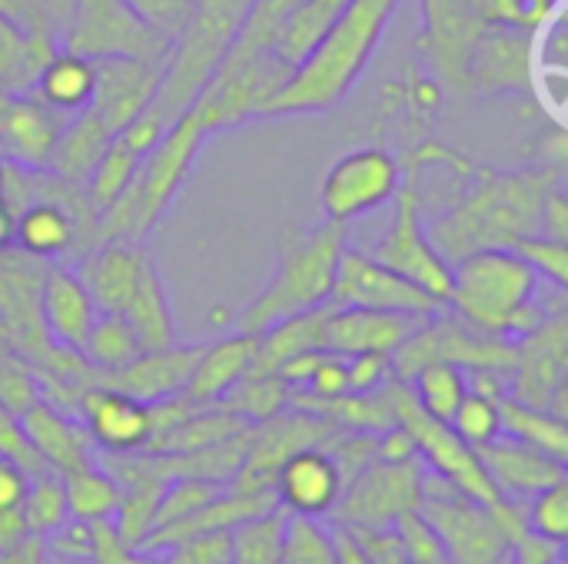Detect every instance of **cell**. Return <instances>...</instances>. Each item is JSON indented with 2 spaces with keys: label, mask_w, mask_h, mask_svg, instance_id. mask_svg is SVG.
<instances>
[{
  "label": "cell",
  "mask_w": 568,
  "mask_h": 564,
  "mask_svg": "<svg viewBox=\"0 0 568 564\" xmlns=\"http://www.w3.org/2000/svg\"><path fill=\"white\" fill-rule=\"evenodd\" d=\"M503 402V399H499ZM499 402L489 399V396H479V392H466V399L459 402L456 416L449 419L453 432L469 442L473 449H483L489 445L493 439L503 435V422H499Z\"/></svg>",
  "instance_id": "43"
},
{
  "label": "cell",
  "mask_w": 568,
  "mask_h": 564,
  "mask_svg": "<svg viewBox=\"0 0 568 564\" xmlns=\"http://www.w3.org/2000/svg\"><path fill=\"white\" fill-rule=\"evenodd\" d=\"M90 564H150L140 552H133L110 522H93V555Z\"/></svg>",
  "instance_id": "55"
},
{
  "label": "cell",
  "mask_w": 568,
  "mask_h": 564,
  "mask_svg": "<svg viewBox=\"0 0 568 564\" xmlns=\"http://www.w3.org/2000/svg\"><path fill=\"white\" fill-rule=\"evenodd\" d=\"M329 302L300 316H290L276 326H270L266 332L256 336V362L250 372H276L283 362H290L293 356L303 352H316L326 349V319H329Z\"/></svg>",
  "instance_id": "31"
},
{
  "label": "cell",
  "mask_w": 568,
  "mask_h": 564,
  "mask_svg": "<svg viewBox=\"0 0 568 564\" xmlns=\"http://www.w3.org/2000/svg\"><path fill=\"white\" fill-rule=\"evenodd\" d=\"M27 485H30V472L20 462L0 455V512L3 509H20L23 495H27Z\"/></svg>",
  "instance_id": "56"
},
{
  "label": "cell",
  "mask_w": 568,
  "mask_h": 564,
  "mask_svg": "<svg viewBox=\"0 0 568 564\" xmlns=\"http://www.w3.org/2000/svg\"><path fill=\"white\" fill-rule=\"evenodd\" d=\"M476 186L453 209H446L429 229L433 246L456 263L466 253L513 246L523 236H536L542 226V206L559 186L552 166L499 173L476 166Z\"/></svg>",
  "instance_id": "2"
},
{
  "label": "cell",
  "mask_w": 568,
  "mask_h": 564,
  "mask_svg": "<svg viewBox=\"0 0 568 564\" xmlns=\"http://www.w3.org/2000/svg\"><path fill=\"white\" fill-rule=\"evenodd\" d=\"M293 392H306V396H316V399H336V396H346V356H336V352H320L310 379L303 382V389H293Z\"/></svg>",
  "instance_id": "53"
},
{
  "label": "cell",
  "mask_w": 568,
  "mask_h": 564,
  "mask_svg": "<svg viewBox=\"0 0 568 564\" xmlns=\"http://www.w3.org/2000/svg\"><path fill=\"white\" fill-rule=\"evenodd\" d=\"M33 402H40L37 369L20 352L0 342V406L20 419Z\"/></svg>",
  "instance_id": "42"
},
{
  "label": "cell",
  "mask_w": 568,
  "mask_h": 564,
  "mask_svg": "<svg viewBox=\"0 0 568 564\" xmlns=\"http://www.w3.org/2000/svg\"><path fill=\"white\" fill-rule=\"evenodd\" d=\"M40 263L17 246L0 249V342L30 366H40L57 349L40 326V286L47 273Z\"/></svg>",
  "instance_id": "15"
},
{
  "label": "cell",
  "mask_w": 568,
  "mask_h": 564,
  "mask_svg": "<svg viewBox=\"0 0 568 564\" xmlns=\"http://www.w3.org/2000/svg\"><path fill=\"white\" fill-rule=\"evenodd\" d=\"M389 379H396L389 356H383V352L346 356V389L349 392H376Z\"/></svg>",
  "instance_id": "52"
},
{
  "label": "cell",
  "mask_w": 568,
  "mask_h": 564,
  "mask_svg": "<svg viewBox=\"0 0 568 564\" xmlns=\"http://www.w3.org/2000/svg\"><path fill=\"white\" fill-rule=\"evenodd\" d=\"M143 558H146V555H143ZM150 564H160V562H153V558H150Z\"/></svg>",
  "instance_id": "62"
},
{
  "label": "cell",
  "mask_w": 568,
  "mask_h": 564,
  "mask_svg": "<svg viewBox=\"0 0 568 564\" xmlns=\"http://www.w3.org/2000/svg\"><path fill=\"white\" fill-rule=\"evenodd\" d=\"M423 519L436 529L449 564H503L509 545L493 522L489 505L473 502L436 472H423Z\"/></svg>",
  "instance_id": "7"
},
{
  "label": "cell",
  "mask_w": 568,
  "mask_h": 564,
  "mask_svg": "<svg viewBox=\"0 0 568 564\" xmlns=\"http://www.w3.org/2000/svg\"><path fill=\"white\" fill-rule=\"evenodd\" d=\"M210 130L190 106L170 130L150 146L130 180V186L97 216V243L103 239H126L143 243L166 216L173 199L180 196L183 183L190 180Z\"/></svg>",
  "instance_id": "5"
},
{
  "label": "cell",
  "mask_w": 568,
  "mask_h": 564,
  "mask_svg": "<svg viewBox=\"0 0 568 564\" xmlns=\"http://www.w3.org/2000/svg\"><path fill=\"white\" fill-rule=\"evenodd\" d=\"M290 512L273 509L233 529V564H283Z\"/></svg>",
  "instance_id": "39"
},
{
  "label": "cell",
  "mask_w": 568,
  "mask_h": 564,
  "mask_svg": "<svg viewBox=\"0 0 568 564\" xmlns=\"http://www.w3.org/2000/svg\"><path fill=\"white\" fill-rule=\"evenodd\" d=\"M393 203H396L393 219L369 253L389 269H396L399 276H406L409 283H416L419 289H426L429 296H436L439 302H446L453 283V263L429 239L419 183L413 180L409 186H399Z\"/></svg>",
  "instance_id": "11"
},
{
  "label": "cell",
  "mask_w": 568,
  "mask_h": 564,
  "mask_svg": "<svg viewBox=\"0 0 568 564\" xmlns=\"http://www.w3.org/2000/svg\"><path fill=\"white\" fill-rule=\"evenodd\" d=\"M23 522H27V532L37 535V539H47L53 535L60 525L70 522V509H67V492H63V479L53 475V472H37L30 475V485H27V495H23Z\"/></svg>",
  "instance_id": "41"
},
{
  "label": "cell",
  "mask_w": 568,
  "mask_h": 564,
  "mask_svg": "<svg viewBox=\"0 0 568 564\" xmlns=\"http://www.w3.org/2000/svg\"><path fill=\"white\" fill-rule=\"evenodd\" d=\"M77 419L83 422L93 449L110 455L143 452L153 435V409L103 382L83 389L77 402Z\"/></svg>",
  "instance_id": "18"
},
{
  "label": "cell",
  "mask_w": 568,
  "mask_h": 564,
  "mask_svg": "<svg viewBox=\"0 0 568 564\" xmlns=\"http://www.w3.org/2000/svg\"><path fill=\"white\" fill-rule=\"evenodd\" d=\"M509 249H516V253L532 266V273H536L542 283H549V286H556V289H566L568 286L566 239H552V236L536 233V236L516 239Z\"/></svg>",
  "instance_id": "45"
},
{
  "label": "cell",
  "mask_w": 568,
  "mask_h": 564,
  "mask_svg": "<svg viewBox=\"0 0 568 564\" xmlns=\"http://www.w3.org/2000/svg\"><path fill=\"white\" fill-rule=\"evenodd\" d=\"M506 562H509V558H506ZM506 562H503V564H506Z\"/></svg>",
  "instance_id": "64"
},
{
  "label": "cell",
  "mask_w": 568,
  "mask_h": 564,
  "mask_svg": "<svg viewBox=\"0 0 568 564\" xmlns=\"http://www.w3.org/2000/svg\"><path fill=\"white\" fill-rule=\"evenodd\" d=\"M143 153H136L130 143H123L120 136H113V143L106 146V153L100 156V163L93 166V173L87 176L83 183V193H87V203L90 209L100 216L133 180L136 166H140Z\"/></svg>",
  "instance_id": "40"
},
{
  "label": "cell",
  "mask_w": 568,
  "mask_h": 564,
  "mask_svg": "<svg viewBox=\"0 0 568 564\" xmlns=\"http://www.w3.org/2000/svg\"><path fill=\"white\" fill-rule=\"evenodd\" d=\"M67 116L33 93H10L0 106V160L23 173H47Z\"/></svg>",
  "instance_id": "17"
},
{
  "label": "cell",
  "mask_w": 568,
  "mask_h": 564,
  "mask_svg": "<svg viewBox=\"0 0 568 564\" xmlns=\"http://www.w3.org/2000/svg\"><path fill=\"white\" fill-rule=\"evenodd\" d=\"M346 482L336 465V459L323 445L300 449L283 459L273 479V492L280 509H286L296 519H329Z\"/></svg>",
  "instance_id": "19"
},
{
  "label": "cell",
  "mask_w": 568,
  "mask_h": 564,
  "mask_svg": "<svg viewBox=\"0 0 568 564\" xmlns=\"http://www.w3.org/2000/svg\"><path fill=\"white\" fill-rule=\"evenodd\" d=\"M13 246V209L7 199V163L0 160V249Z\"/></svg>",
  "instance_id": "60"
},
{
  "label": "cell",
  "mask_w": 568,
  "mask_h": 564,
  "mask_svg": "<svg viewBox=\"0 0 568 564\" xmlns=\"http://www.w3.org/2000/svg\"><path fill=\"white\" fill-rule=\"evenodd\" d=\"M200 352H203V346H180V342H173L166 349H150V352H140L133 362H126L116 372H97V382L120 389L146 406H156L186 389Z\"/></svg>",
  "instance_id": "23"
},
{
  "label": "cell",
  "mask_w": 568,
  "mask_h": 564,
  "mask_svg": "<svg viewBox=\"0 0 568 564\" xmlns=\"http://www.w3.org/2000/svg\"><path fill=\"white\" fill-rule=\"evenodd\" d=\"M150 558L160 564H233V532H200Z\"/></svg>",
  "instance_id": "46"
},
{
  "label": "cell",
  "mask_w": 568,
  "mask_h": 564,
  "mask_svg": "<svg viewBox=\"0 0 568 564\" xmlns=\"http://www.w3.org/2000/svg\"><path fill=\"white\" fill-rule=\"evenodd\" d=\"M346 3H349V0H300V3L286 13L283 27H280V33H276L273 57H276L286 70H293V66L320 43V37L336 23V17L346 10Z\"/></svg>",
  "instance_id": "32"
},
{
  "label": "cell",
  "mask_w": 568,
  "mask_h": 564,
  "mask_svg": "<svg viewBox=\"0 0 568 564\" xmlns=\"http://www.w3.org/2000/svg\"><path fill=\"white\" fill-rule=\"evenodd\" d=\"M146 27H153L156 33H163L170 43L186 30L196 0H123Z\"/></svg>",
  "instance_id": "51"
},
{
  "label": "cell",
  "mask_w": 568,
  "mask_h": 564,
  "mask_svg": "<svg viewBox=\"0 0 568 564\" xmlns=\"http://www.w3.org/2000/svg\"><path fill=\"white\" fill-rule=\"evenodd\" d=\"M63 492H67L70 519L90 522V525L93 522H110L116 505H120V485L100 462L63 475Z\"/></svg>",
  "instance_id": "35"
},
{
  "label": "cell",
  "mask_w": 568,
  "mask_h": 564,
  "mask_svg": "<svg viewBox=\"0 0 568 564\" xmlns=\"http://www.w3.org/2000/svg\"><path fill=\"white\" fill-rule=\"evenodd\" d=\"M60 47L87 60L136 57L166 66L173 43L146 27L123 0H73Z\"/></svg>",
  "instance_id": "8"
},
{
  "label": "cell",
  "mask_w": 568,
  "mask_h": 564,
  "mask_svg": "<svg viewBox=\"0 0 568 564\" xmlns=\"http://www.w3.org/2000/svg\"><path fill=\"white\" fill-rule=\"evenodd\" d=\"M283 564H339L326 525L316 522V519H296L293 515L290 529H286Z\"/></svg>",
  "instance_id": "47"
},
{
  "label": "cell",
  "mask_w": 568,
  "mask_h": 564,
  "mask_svg": "<svg viewBox=\"0 0 568 564\" xmlns=\"http://www.w3.org/2000/svg\"><path fill=\"white\" fill-rule=\"evenodd\" d=\"M568 332L566 312H552L539 329L513 342V369H509V396L549 409L566 419L568 396Z\"/></svg>",
  "instance_id": "14"
},
{
  "label": "cell",
  "mask_w": 568,
  "mask_h": 564,
  "mask_svg": "<svg viewBox=\"0 0 568 564\" xmlns=\"http://www.w3.org/2000/svg\"><path fill=\"white\" fill-rule=\"evenodd\" d=\"M47 564H90V562H70V558H50V555H47Z\"/></svg>",
  "instance_id": "61"
},
{
  "label": "cell",
  "mask_w": 568,
  "mask_h": 564,
  "mask_svg": "<svg viewBox=\"0 0 568 564\" xmlns=\"http://www.w3.org/2000/svg\"><path fill=\"white\" fill-rule=\"evenodd\" d=\"M399 564H416V562H399Z\"/></svg>",
  "instance_id": "63"
},
{
  "label": "cell",
  "mask_w": 568,
  "mask_h": 564,
  "mask_svg": "<svg viewBox=\"0 0 568 564\" xmlns=\"http://www.w3.org/2000/svg\"><path fill=\"white\" fill-rule=\"evenodd\" d=\"M0 564H47V542L37 535H27L20 545L0 552Z\"/></svg>",
  "instance_id": "58"
},
{
  "label": "cell",
  "mask_w": 568,
  "mask_h": 564,
  "mask_svg": "<svg viewBox=\"0 0 568 564\" xmlns=\"http://www.w3.org/2000/svg\"><path fill=\"white\" fill-rule=\"evenodd\" d=\"M57 50L53 40L23 33L13 20L0 13V86L10 93H30L40 66Z\"/></svg>",
  "instance_id": "34"
},
{
  "label": "cell",
  "mask_w": 568,
  "mask_h": 564,
  "mask_svg": "<svg viewBox=\"0 0 568 564\" xmlns=\"http://www.w3.org/2000/svg\"><path fill=\"white\" fill-rule=\"evenodd\" d=\"M110 143H113V130L90 106H83L80 113L67 116L53 160H50V173H57L60 180L73 186H83Z\"/></svg>",
  "instance_id": "29"
},
{
  "label": "cell",
  "mask_w": 568,
  "mask_h": 564,
  "mask_svg": "<svg viewBox=\"0 0 568 564\" xmlns=\"http://www.w3.org/2000/svg\"><path fill=\"white\" fill-rule=\"evenodd\" d=\"M77 209L57 196L13 203V246L33 259L67 256L77 243Z\"/></svg>",
  "instance_id": "27"
},
{
  "label": "cell",
  "mask_w": 568,
  "mask_h": 564,
  "mask_svg": "<svg viewBox=\"0 0 568 564\" xmlns=\"http://www.w3.org/2000/svg\"><path fill=\"white\" fill-rule=\"evenodd\" d=\"M290 386L276 376V372H246L223 399L220 409L240 416L243 422L256 425L273 419L276 412H283L290 406Z\"/></svg>",
  "instance_id": "38"
},
{
  "label": "cell",
  "mask_w": 568,
  "mask_h": 564,
  "mask_svg": "<svg viewBox=\"0 0 568 564\" xmlns=\"http://www.w3.org/2000/svg\"><path fill=\"white\" fill-rule=\"evenodd\" d=\"M329 306L399 312V316H416V319H426L446 309V302H439L436 296H429L426 289H419L416 283L389 269L386 263H379L373 253L353 249V246H346L339 256Z\"/></svg>",
  "instance_id": "13"
},
{
  "label": "cell",
  "mask_w": 568,
  "mask_h": 564,
  "mask_svg": "<svg viewBox=\"0 0 568 564\" xmlns=\"http://www.w3.org/2000/svg\"><path fill=\"white\" fill-rule=\"evenodd\" d=\"M399 0H349L320 43L290 70L283 86L266 100L260 120L326 113L359 83L379 50Z\"/></svg>",
  "instance_id": "1"
},
{
  "label": "cell",
  "mask_w": 568,
  "mask_h": 564,
  "mask_svg": "<svg viewBox=\"0 0 568 564\" xmlns=\"http://www.w3.org/2000/svg\"><path fill=\"white\" fill-rule=\"evenodd\" d=\"M423 459L409 462H369L346 482L329 522L353 529H393L403 512L423 505Z\"/></svg>",
  "instance_id": "12"
},
{
  "label": "cell",
  "mask_w": 568,
  "mask_h": 564,
  "mask_svg": "<svg viewBox=\"0 0 568 564\" xmlns=\"http://www.w3.org/2000/svg\"><path fill=\"white\" fill-rule=\"evenodd\" d=\"M536 37L529 30H513L489 23L469 60V90L483 93H526L532 90Z\"/></svg>",
  "instance_id": "21"
},
{
  "label": "cell",
  "mask_w": 568,
  "mask_h": 564,
  "mask_svg": "<svg viewBox=\"0 0 568 564\" xmlns=\"http://www.w3.org/2000/svg\"><path fill=\"white\" fill-rule=\"evenodd\" d=\"M226 485H216V482H203V479H173L166 482V492L160 499V509H156V525L153 529H163V525H173L186 515H193L196 509H203L210 499H216Z\"/></svg>",
  "instance_id": "49"
},
{
  "label": "cell",
  "mask_w": 568,
  "mask_h": 564,
  "mask_svg": "<svg viewBox=\"0 0 568 564\" xmlns=\"http://www.w3.org/2000/svg\"><path fill=\"white\" fill-rule=\"evenodd\" d=\"M396 425H403L413 435L416 455L423 459V465L429 472L443 475L463 495H469L479 505H493V502L503 499L496 492V485H493V479H489L479 452L469 442H463L453 432L449 422H439V419L426 416L416 406V399H413V392H409L406 382H399V389H396Z\"/></svg>",
  "instance_id": "9"
},
{
  "label": "cell",
  "mask_w": 568,
  "mask_h": 564,
  "mask_svg": "<svg viewBox=\"0 0 568 564\" xmlns=\"http://www.w3.org/2000/svg\"><path fill=\"white\" fill-rule=\"evenodd\" d=\"M253 362H256V336L233 332L213 346H203L193 376L180 396L190 399L196 409L220 406V399L253 369Z\"/></svg>",
  "instance_id": "28"
},
{
  "label": "cell",
  "mask_w": 568,
  "mask_h": 564,
  "mask_svg": "<svg viewBox=\"0 0 568 564\" xmlns=\"http://www.w3.org/2000/svg\"><path fill=\"white\" fill-rule=\"evenodd\" d=\"M526 525L532 535L566 545L568 539V482L549 485L526 502Z\"/></svg>",
  "instance_id": "44"
},
{
  "label": "cell",
  "mask_w": 568,
  "mask_h": 564,
  "mask_svg": "<svg viewBox=\"0 0 568 564\" xmlns=\"http://www.w3.org/2000/svg\"><path fill=\"white\" fill-rule=\"evenodd\" d=\"M483 3L489 23L529 30V33L546 30L562 13V0H483Z\"/></svg>",
  "instance_id": "48"
},
{
  "label": "cell",
  "mask_w": 568,
  "mask_h": 564,
  "mask_svg": "<svg viewBox=\"0 0 568 564\" xmlns=\"http://www.w3.org/2000/svg\"><path fill=\"white\" fill-rule=\"evenodd\" d=\"M393 529H396V535H399V542H403V555H406V562L449 564V555H446V548H443V542H439L436 529L423 519V512H419V509L403 512V515L393 522Z\"/></svg>",
  "instance_id": "50"
},
{
  "label": "cell",
  "mask_w": 568,
  "mask_h": 564,
  "mask_svg": "<svg viewBox=\"0 0 568 564\" xmlns=\"http://www.w3.org/2000/svg\"><path fill=\"white\" fill-rule=\"evenodd\" d=\"M409 392L416 399V406L439 419V422H449L459 409V402L466 399L469 392V379H466V369L463 366H453V362H429L423 366L409 382Z\"/></svg>",
  "instance_id": "37"
},
{
  "label": "cell",
  "mask_w": 568,
  "mask_h": 564,
  "mask_svg": "<svg viewBox=\"0 0 568 564\" xmlns=\"http://www.w3.org/2000/svg\"><path fill=\"white\" fill-rule=\"evenodd\" d=\"M140 352L143 349H140V339H136L133 326L116 312H97V319L90 326V336H87V342L80 349L83 362L93 372H116L126 362H133Z\"/></svg>",
  "instance_id": "36"
},
{
  "label": "cell",
  "mask_w": 568,
  "mask_h": 564,
  "mask_svg": "<svg viewBox=\"0 0 568 564\" xmlns=\"http://www.w3.org/2000/svg\"><path fill=\"white\" fill-rule=\"evenodd\" d=\"M93 70H97V86H93L90 110L116 136L153 103L163 76V63L136 60V57H106V60H93Z\"/></svg>",
  "instance_id": "20"
},
{
  "label": "cell",
  "mask_w": 568,
  "mask_h": 564,
  "mask_svg": "<svg viewBox=\"0 0 568 564\" xmlns=\"http://www.w3.org/2000/svg\"><path fill=\"white\" fill-rule=\"evenodd\" d=\"M476 452H479V459H483V465H486V472H489V479L503 499L529 502L542 489L566 482V462H559V459H552V455H546L526 442H516L509 435H499Z\"/></svg>",
  "instance_id": "24"
},
{
  "label": "cell",
  "mask_w": 568,
  "mask_h": 564,
  "mask_svg": "<svg viewBox=\"0 0 568 564\" xmlns=\"http://www.w3.org/2000/svg\"><path fill=\"white\" fill-rule=\"evenodd\" d=\"M419 322L423 319L399 316V312L333 306L329 319H326V352H336V356H363V352L393 356Z\"/></svg>",
  "instance_id": "26"
},
{
  "label": "cell",
  "mask_w": 568,
  "mask_h": 564,
  "mask_svg": "<svg viewBox=\"0 0 568 564\" xmlns=\"http://www.w3.org/2000/svg\"><path fill=\"white\" fill-rule=\"evenodd\" d=\"M93 86H97V70L93 60L70 53L63 47H57L50 53V60L40 66L37 80H33V96H40L47 106H53L63 116L80 113L83 106H90L93 100Z\"/></svg>",
  "instance_id": "30"
},
{
  "label": "cell",
  "mask_w": 568,
  "mask_h": 564,
  "mask_svg": "<svg viewBox=\"0 0 568 564\" xmlns=\"http://www.w3.org/2000/svg\"><path fill=\"white\" fill-rule=\"evenodd\" d=\"M253 0H196V10L186 23V30L173 40L160 86L153 103L116 136L130 143L136 153H146L156 146V140L170 130L173 120H180L203 86L213 80L220 60L233 47Z\"/></svg>",
  "instance_id": "3"
},
{
  "label": "cell",
  "mask_w": 568,
  "mask_h": 564,
  "mask_svg": "<svg viewBox=\"0 0 568 564\" xmlns=\"http://www.w3.org/2000/svg\"><path fill=\"white\" fill-rule=\"evenodd\" d=\"M499 422H503V435L526 442L559 462H568V425L566 419L552 416L549 409H536L526 406L513 396H506L499 402Z\"/></svg>",
  "instance_id": "33"
},
{
  "label": "cell",
  "mask_w": 568,
  "mask_h": 564,
  "mask_svg": "<svg viewBox=\"0 0 568 564\" xmlns=\"http://www.w3.org/2000/svg\"><path fill=\"white\" fill-rule=\"evenodd\" d=\"M426 53L443 83L469 90V60L479 37L489 30L483 0H423Z\"/></svg>",
  "instance_id": "16"
},
{
  "label": "cell",
  "mask_w": 568,
  "mask_h": 564,
  "mask_svg": "<svg viewBox=\"0 0 568 564\" xmlns=\"http://www.w3.org/2000/svg\"><path fill=\"white\" fill-rule=\"evenodd\" d=\"M403 186V166L386 146H356L343 153L320 183V206L326 219L349 226L386 203Z\"/></svg>",
  "instance_id": "10"
},
{
  "label": "cell",
  "mask_w": 568,
  "mask_h": 564,
  "mask_svg": "<svg viewBox=\"0 0 568 564\" xmlns=\"http://www.w3.org/2000/svg\"><path fill=\"white\" fill-rule=\"evenodd\" d=\"M97 319V306L73 269H47L40 286V326L50 346L80 352L90 326Z\"/></svg>",
  "instance_id": "25"
},
{
  "label": "cell",
  "mask_w": 568,
  "mask_h": 564,
  "mask_svg": "<svg viewBox=\"0 0 568 564\" xmlns=\"http://www.w3.org/2000/svg\"><path fill=\"white\" fill-rule=\"evenodd\" d=\"M376 459L379 462H409L416 459V442L403 425H389L376 435Z\"/></svg>",
  "instance_id": "57"
},
{
  "label": "cell",
  "mask_w": 568,
  "mask_h": 564,
  "mask_svg": "<svg viewBox=\"0 0 568 564\" xmlns=\"http://www.w3.org/2000/svg\"><path fill=\"white\" fill-rule=\"evenodd\" d=\"M17 422H20L27 445L33 449V455L40 459V465L47 472L63 479V475L97 462V449L77 416H67L57 406L40 399Z\"/></svg>",
  "instance_id": "22"
},
{
  "label": "cell",
  "mask_w": 568,
  "mask_h": 564,
  "mask_svg": "<svg viewBox=\"0 0 568 564\" xmlns=\"http://www.w3.org/2000/svg\"><path fill=\"white\" fill-rule=\"evenodd\" d=\"M346 249L343 223H320L303 233H290L280 246V263L256 299L233 319V332L260 336L270 326L320 309L333 296L339 256Z\"/></svg>",
  "instance_id": "6"
},
{
  "label": "cell",
  "mask_w": 568,
  "mask_h": 564,
  "mask_svg": "<svg viewBox=\"0 0 568 564\" xmlns=\"http://www.w3.org/2000/svg\"><path fill=\"white\" fill-rule=\"evenodd\" d=\"M43 542H47V555H50V558L90 562V555H93V525H90V522L70 519L67 525H60V529H57L53 535H47Z\"/></svg>",
  "instance_id": "54"
},
{
  "label": "cell",
  "mask_w": 568,
  "mask_h": 564,
  "mask_svg": "<svg viewBox=\"0 0 568 564\" xmlns=\"http://www.w3.org/2000/svg\"><path fill=\"white\" fill-rule=\"evenodd\" d=\"M27 522H23V509H3L0 512V552L20 545L27 539Z\"/></svg>",
  "instance_id": "59"
},
{
  "label": "cell",
  "mask_w": 568,
  "mask_h": 564,
  "mask_svg": "<svg viewBox=\"0 0 568 564\" xmlns=\"http://www.w3.org/2000/svg\"><path fill=\"white\" fill-rule=\"evenodd\" d=\"M539 286L542 279L516 249H476L453 263L446 306L473 329L516 342L552 316L539 299Z\"/></svg>",
  "instance_id": "4"
}]
</instances>
